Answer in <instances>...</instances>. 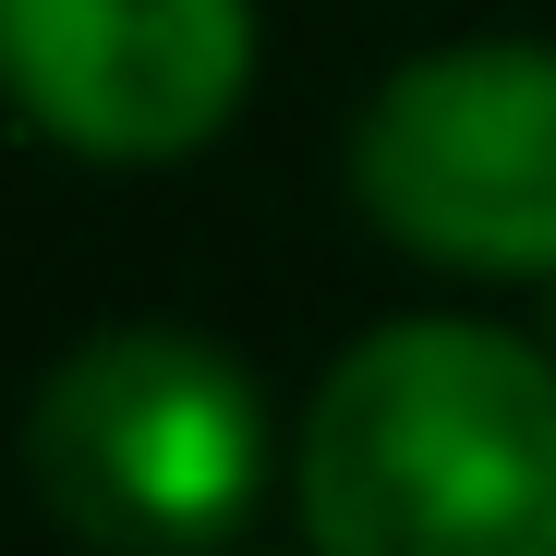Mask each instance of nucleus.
Segmentation results:
<instances>
[{"label":"nucleus","instance_id":"obj_1","mask_svg":"<svg viewBox=\"0 0 556 556\" xmlns=\"http://www.w3.org/2000/svg\"><path fill=\"white\" fill-rule=\"evenodd\" d=\"M315 556H556V351L496 315L363 327L291 435Z\"/></svg>","mask_w":556,"mask_h":556},{"label":"nucleus","instance_id":"obj_2","mask_svg":"<svg viewBox=\"0 0 556 556\" xmlns=\"http://www.w3.org/2000/svg\"><path fill=\"white\" fill-rule=\"evenodd\" d=\"M37 508L98 556H218L278 484V412L206 327H98L25 412Z\"/></svg>","mask_w":556,"mask_h":556},{"label":"nucleus","instance_id":"obj_3","mask_svg":"<svg viewBox=\"0 0 556 556\" xmlns=\"http://www.w3.org/2000/svg\"><path fill=\"white\" fill-rule=\"evenodd\" d=\"M351 206L412 266L556 291V37L412 49L351 122Z\"/></svg>","mask_w":556,"mask_h":556},{"label":"nucleus","instance_id":"obj_4","mask_svg":"<svg viewBox=\"0 0 556 556\" xmlns=\"http://www.w3.org/2000/svg\"><path fill=\"white\" fill-rule=\"evenodd\" d=\"M242 98L254 0H0V110L85 169H169Z\"/></svg>","mask_w":556,"mask_h":556},{"label":"nucleus","instance_id":"obj_5","mask_svg":"<svg viewBox=\"0 0 556 556\" xmlns=\"http://www.w3.org/2000/svg\"><path fill=\"white\" fill-rule=\"evenodd\" d=\"M544 351H556V291H544Z\"/></svg>","mask_w":556,"mask_h":556}]
</instances>
